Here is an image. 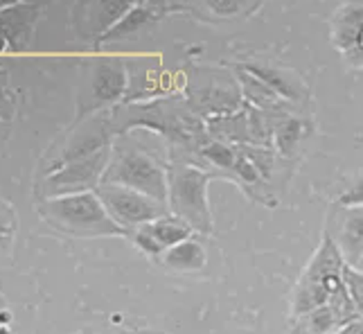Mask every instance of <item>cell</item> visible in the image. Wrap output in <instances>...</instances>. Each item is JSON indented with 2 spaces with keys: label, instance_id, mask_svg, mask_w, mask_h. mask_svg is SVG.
<instances>
[{
  "label": "cell",
  "instance_id": "1",
  "mask_svg": "<svg viewBox=\"0 0 363 334\" xmlns=\"http://www.w3.org/2000/svg\"><path fill=\"white\" fill-rule=\"evenodd\" d=\"M167 167L162 158L149 145L135 135V131L116 135L111 143V160L102 183L122 185L152 199L167 204Z\"/></svg>",
  "mask_w": 363,
  "mask_h": 334
},
{
  "label": "cell",
  "instance_id": "2",
  "mask_svg": "<svg viewBox=\"0 0 363 334\" xmlns=\"http://www.w3.org/2000/svg\"><path fill=\"white\" fill-rule=\"evenodd\" d=\"M36 210H39V217L50 228L64 233L68 238H131L129 230H124L120 224L111 219L104 204L99 201L95 192L41 199Z\"/></svg>",
  "mask_w": 363,
  "mask_h": 334
},
{
  "label": "cell",
  "instance_id": "3",
  "mask_svg": "<svg viewBox=\"0 0 363 334\" xmlns=\"http://www.w3.org/2000/svg\"><path fill=\"white\" fill-rule=\"evenodd\" d=\"M343 269H345V260L339 251V246H336L330 233H325L316 253L311 255L309 265L305 267L303 276H300L296 284L291 314L300 318L314 312L320 305H328L332 296L345 287Z\"/></svg>",
  "mask_w": 363,
  "mask_h": 334
},
{
  "label": "cell",
  "instance_id": "4",
  "mask_svg": "<svg viewBox=\"0 0 363 334\" xmlns=\"http://www.w3.org/2000/svg\"><path fill=\"white\" fill-rule=\"evenodd\" d=\"M215 179L210 172L172 160L167 167V208L172 217L181 219L194 233H212V215L208 204V185Z\"/></svg>",
  "mask_w": 363,
  "mask_h": 334
},
{
  "label": "cell",
  "instance_id": "5",
  "mask_svg": "<svg viewBox=\"0 0 363 334\" xmlns=\"http://www.w3.org/2000/svg\"><path fill=\"white\" fill-rule=\"evenodd\" d=\"M129 91V64L120 57H97L89 64L79 95V118L111 111L124 102Z\"/></svg>",
  "mask_w": 363,
  "mask_h": 334
},
{
  "label": "cell",
  "instance_id": "6",
  "mask_svg": "<svg viewBox=\"0 0 363 334\" xmlns=\"http://www.w3.org/2000/svg\"><path fill=\"white\" fill-rule=\"evenodd\" d=\"M116 133L111 127V111H99L84 120L74 122V127L66 133V138L57 145V150L52 158H48V169L45 177L57 172L59 167H64L74 160L89 158L97 152L106 150L113 143Z\"/></svg>",
  "mask_w": 363,
  "mask_h": 334
},
{
  "label": "cell",
  "instance_id": "7",
  "mask_svg": "<svg viewBox=\"0 0 363 334\" xmlns=\"http://www.w3.org/2000/svg\"><path fill=\"white\" fill-rule=\"evenodd\" d=\"M95 194L99 196V201L104 204L111 219L129 233L169 215L167 204H160V201L152 199V196L140 194L129 188H122V185L102 183L95 190Z\"/></svg>",
  "mask_w": 363,
  "mask_h": 334
},
{
  "label": "cell",
  "instance_id": "8",
  "mask_svg": "<svg viewBox=\"0 0 363 334\" xmlns=\"http://www.w3.org/2000/svg\"><path fill=\"white\" fill-rule=\"evenodd\" d=\"M108 160H111V147L89 158L74 160V163L59 167L52 174L43 177L41 196L43 199H57V196H68V194L95 192L102 185Z\"/></svg>",
  "mask_w": 363,
  "mask_h": 334
},
{
  "label": "cell",
  "instance_id": "9",
  "mask_svg": "<svg viewBox=\"0 0 363 334\" xmlns=\"http://www.w3.org/2000/svg\"><path fill=\"white\" fill-rule=\"evenodd\" d=\"M133 7L127 0H93V3H74L72 5V28L82 39L97 41L116 26V23Z\"/></svg>",
  "mask_w": 363,
  "mask_h": 334
},
{
  "label": "cell",
  "instance_id": "10",
  "mask_svg": "<svg viewBox=\"0 0 363 334\" xmlns=\"http://www.w3.org/2000/svg\"><path fill=\"white\" fill-rule=\"evenodd\" d=\"M43 9L45 5L34 0H11L9 7L0 11V36L7 41L9 52L21 55L30 50Z\"/></svg>",
  "mask_w": 363,
  "mask_h": 334
},
{
  "label": "cell",
  "instance_id": "11",
  "mask_svg": "<svg viewBox=\"0 0 363 334\" xmlns=\"http://www.w3.org/2000/svg\"><path fill=\"white\" fill-rule=\"evenodd\" d=\"M192 233L194 230L187 224H183L181 219L167 215V217H160V219L152 221V224H145L140 228L131 230L129 240H133V244L145 255L162 257V255H165V251H169L172 246L190 240Z\"/></svg>",
  "mask_w": 363,
  "mask_h": 334
},
{
  "label": "cell",
  "instance_id": "12",
  "mask_svg": "<svg viewBox=\"0 0 363 334\" xmlns=\"http://www.w3.org/2000/svg\"><path fill=\"white\" fill-rule=\"evenodd\" d=\"M183 5H167V3H133V7L124 14L113 28H111L102 39L97 41L95 48H102L108 43H120L129 41L135 34L147 30L154 21H158L167 9H179Z\"/></svg>",
  "mask_w": 363,
  "mask_h": 334
},
{
  "label": "cell",
  "instance_id": "13",
  "mask_svg": "<svg viewBox=\"0 0 363 334\" xmlns=\"http://www.w3.org/2000/svg\"><path fill=\"white\" fill-rule=\"evenodd\" d=\"M242 70L250 72V75L257 77L259 82H264L271 91H275L284 102H289V104H300L309 97L305 82L289 68L264 66V64H244Z\"/></svg>",
  "mask_w": 363,
  "mask_h": 334
},
{
  "label": "cell",
  "instance_id": "14",
  "mask_svg": "<svg viewBox=\"0 0 363 334\" xmlns=\"http://www.w3.org/2000/svg\"><path fill=\"white\" fill-rule=\"evenodd\" d=\"M332 43L341 55L363 43V3H343L330 21Z\"/></svg>",
  "mask_w": 363,
  "mask_h": 334
},
{
  "label": "cell",
  "instance_id": "15",
  "mask_svg": "<svg viewBox=\"0 0 363 334\" xmlns=\"http://www.w3.org/2000/svg\"><path fill=\"white\" fill-rule=\"evenodd\" d=\"M347 267L357 269L363 260V208H343L339 233L332 238Z\"/></svg>",
  "mask_w": 363,
  "mask_h": 334
},
{
  "label": "cell",
  "instance_id": "16",
  "mask_svg": "<svg viewBox=\"0 0 363 334\" xmlns=\"http://www.w3.org/2000/svg\"><path fill=\"white\" fill-rule=\"evenodd\" d=\"M307 133V120L296 118V116H284L278 120L273 131V147L275 154H278L282 160H289L296 156L300 143H303Z\"/></svg>",
  "mask_w": 363,
  "mask_h": 334
},
{
  "label": "cell",
  "instance_id": "17",
  "mask_svg": "<svg viewBox=\"0 0 363 334\" xmlns=\"http://www.w3.org/2000/svg\"><path fill=\"white\" fill-rule=\"evenodd\" d=\"M160 260H162V265L174 269V271H199V269L206 267L208 253H206V246L201 242L190 238V240H185L177 246H172V249L165 251V255H162Z\"/></svg>",
  "mask_w": 363,
  "mask_h": 334
},
{
  "label": "cell",
  "instance_id": "18",
  "mask_svg": "<svg viewBox=\"0 0 363 334\" xmlns=\"http://www.w3.org/2000/svg\"><path fill=\"white\" fill-rule=\"evenodd\" d=\"M300 330L305 334H332V332H339L343 328L339 314L334 312L332 305H320L316 307L314 312H309L305 316L298 318Z\"/></svg>",
  "mask_w": 363,
  "mask_h": 334
},
{
  "label": "cell",
  "instance_id": "19",
  "mask_svg": "<svg viewBox=\"0 0 363 334\" xmlns=\"http://www.w3.org/2000/svg\"><path fill=\"white\" fill-rule=\"evenodd\" d=\"M199 154H201L203 158H208V163H212L219 169H226L233 174V167H235V160H237V147L235 145L221 143V140H208Z\"/></svg>",
  "mask_w": 363,
  "mask_h": 334
},
{
  "label": "cell",
  "instance_id": "20",
  "mask_svg": "<svg viewBox=\"0 0 363 334\" xmlns=\"http://www.w3.org/2000/svg\"><path fill=\"white\" fill-rule=\"evenodd\" d=\"M18 111V95L9 79V72L0 68V122H11Z\"/></svg>",
  "mask_w": 363,
  "mask_h": 334
},
{
  "label": "cell",
  "instance_id": "21",
  "mask_svg": "<svg viewBox=\"0 0 363 334\" xmlns=\"http://www.w3.org/2000/svg\"><path fill=\"white\" fill-rule=\"evenodd\" d=\"M206 7L212 9L219 16H237V14H242L244 9L259 7V3H240V0H210V3H206Z\"/></svg>",
  "mask_w": 363,
  "mask_h": 334
},
{
  "label": "cell",
  "instance_id": "22",
  "mask_svg": "<svg viewBox=\"0 0 363 334\" xmlns=\"http://www.w3.org/2000/svg\"><path fill=\"white\" fill-rule=\"evenodd\" d=\"M341 208H363V177H359L350 188L339 196Z\"/></svg>",
  "mask_w": 363,
  "mask_h": 334
},
{
  "label": "cell",
  "instance_id": "23",
  "mask_svg": "<svg viewBox=\"0 0 363 334\" xmlns=\"http://www.w3.org/2000/svg\"><path fill=\"white\" fill-rule=\"evenodd\" d=\"M16 230V213H14V208H11L7 201L0 199V233L3 235H14Z\"/></svg>",
  "mask_w": 363,
  "mask_h": 334
},
{
  "label": "cell",
  "instance_id": "24",
  "mask_svg": "<svg viewBox=\"0 0 363 334\" xmlns=\"http://www.w3.org/2000/svg\"><path fill=\"white\" fill-rule=\"evenodd\" d=\"M343 280H345V284H347L350 294H359V296H363V271L352 269V267H347V265H345V269H343Z\"/></svg>",
  "mask_w": 363,
  "mask_h": 334
},
{
  "label": "cell",
  "instance_id": "25",
  "mask_svg": "<svg viewBox=\"0 0 363 334\" xmlns=\"http://www.w3.org/2000/svg\"><path fill=\"white\" fill-rule=\"evenodd\" d=\"M343 61L350 66V68H357V70H363V43H359L352 50H347L343 55Z\"/></svg>",
  "mask_w": 363,
  "mask_h": 334
},
{
  "label": "cell",
  "instance_id": "26",
  "mask_svg": "<svg viewBox=\"0 0 363 334\" xmlns=\"http://www.w3.org/2000/svg\"><path fill=\"white\" fill-rule=\"evenodd\" d=\"M336 334H363V318H357V321H352V323L343 325Z\"/></svg>",
  "mask_w": 363,
  "mask_h": 334
},
{
  "label": "cell",
  "instance_id": "27",
  "mask_svg": "<svg viewBox=\"0 0 363 334\" xmlns=\"http://www.w3.org/2000/svg\"><path fill=\"white\" fill-rule=\"evenodd\" d=\"M9 246H11V238H9V235L0 233V253H7Z\"/></svg>",
  "mask_w": 363,
  "mask_h": 334
},
{
  "label": "cell",
  "instance_id": "28",
  "mask_svg": "<svg viewBox=\"0 0 363 334\" xmlns=\"http://www.w3.org/2000/svg\"><path fill=\"white\" fill-rule=\"evenodd\" d=\"M352 301H354V307H357L359 316L363 318V296H359V294H352Z\"/></svg>",
  "mask_w": 363,
  "mask_h": 334
},
{
  "label": "cell",
  "instance_id": "29",
  "mask_svg": "<svg viewBox=\"0 0 363 334\" xmlns=\"http://www.w3.org/2000/svg\"><path fill=\"white\" fill-rule=\"evenodd\" d=\"M5 52H9V48H7V41L0 36V55H5Z\"/></svg>",
  "mask_w": 363,
  "mask_h": 334
},
{
  "label": "cell",
  "instance_id": "30",
  "mask_svg": "<svg viewBox=\"0 0 363 334\" xmlns=\"http://www.w3.org/2000/svg\"><path fill=\"white\" fill-rule=\"evenodd\" d=\"M0 334H14V332H11V328H0Z\"/></svg>",
  "mask_w": 363,
  "mask_h": 334
},
{
  "label": "cell",
  "instance_id": "31",
  "mask_svg": "<svg viewBox=\"0 0 363 334\" xmlns=\"http://www.w3.org/2000/svg\"><path fill=\"white\" fill-rule=\"evenodd\" d=\"M3 127H7V125H5V122H0V133H3Z\"/></svg>",
  "mask_w": 363,
  "mask_h": 334
}]
</instances>
